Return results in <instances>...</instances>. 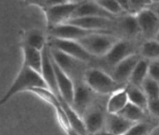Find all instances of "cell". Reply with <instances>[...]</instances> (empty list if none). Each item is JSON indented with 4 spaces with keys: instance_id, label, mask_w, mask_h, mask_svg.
Segmentation results:
<instances>
[{
    "instance_id": "d6986e66",
    "label": "cell",
    "mask_w": 159,
    "mask_h": 135,
    "mask_svg": "<svg viewBox=\"0 0 159 135\" xmlns=\"http://www.w3.org/2000/svg\"><path fill=\"white\" fill-rule=\"evenodd\" d=\"M125 87L109 96L107 102V110L109 113H119L129 102L128 95Z\"/></svg>"
},
{
    "instance_id": "cb8c5ba5",
    "label": "cell",
    "mask_w": 159,
    "mask_h": 135,
    "mask_svg": "<svg viewBox=\"0 0 159 135\" xmlns=\"http://www.w3.org/2000/svg\"><path fill=\"white\" fill-rule=\"evenodd\" d=\"M139 53L149 61L159 59V42L155 39H148L141 44Z\"/></svg>"
},
{
    "instance_id": "4fadbf2b",
    "label": "cell",
    "mask_w": 159,
    "mask_h": 135,
    "mask_svg": "<svg viewBox=\"0 0 159 135\" xmlns=\"http://www.w3.org/2000/svg\"><path fill=\"white\" fill-rule=\"evenodd\" d=\"M66 23L77 25L92 30L111 31L112 26L116 24V19L112 20L99 16H82L70 19Z\"/></svg>"
},
{
    "instance_id": "2e32d148",
    "label": "cell",
    "mask_w": 159,
    "mask_h": 135,
    "mask_svg": "<svg viewBox=\"0 0 159 135\" xmlns=\"http://www.w3.org/2000/svg\"><path fill=\"white\" fill-rule=\"evenodd\" d=\"M82 16H99L115 20L116 16L109 13L102 7H101L96 1L79 2L77 9L75 11L71 18Z\"/></svg>"
},
{
    "instance_id": "ba28073f",
    "label": "cell",
    "mask_w": 159,
    "mask_h": 135,
    "mask_svg": "<svg viewBox=\"0 0 159 135\" xmlns=\"http://www.w3.org/2000/svg\"><path fill=\"white\" fill-rule=\"evenodd\" d=\"M74 82L75 93L71 106L82 117L85 111L96 102L101 95L97 94L91 89L83 79H79L74 81Z\"/></svg>"
},
{
    "instance_id": "9a60e30c",
    "label": "cell",
    "mask_w": 159,
    "mask_h": 135,
    "mask_svg": "<svg viewBox=\"0 0 159 135\" xmlns=\"http://www.w3.org/2000/svg\"><path fill=\"white\" fill-rule=\"evenodd\" d=\"M136 124L118 113H108L104 130L115 135H124Z\"/></svg>"
},
{
    "instance_id": "ac0fdd59",
    "label": "cell",
    "mask_w": 159,
    "mask_h": 135,
    "mask_svg": "<svg viewBox=\"0 0 159 135\" xmlns=\"http://www.w3.org/2000/svg\"><path fill=\"white\" fill-rule=\"evenodd\" d=\"M21 49L23 53V65L40 74L43 64L42 51L23 43H21Z\"/></svg>"
},
{
    "instance_id": "d6a6232c",
    "label": "cell",
    "mask_w": 159,
    "mask_h": 135,
    "mask_svg": "<svg viewBox=\"0 0 159 135\" xmlns=\"http://www.w3.org/2000/svg\"><path fill=\"white\" fill-rule=\"evenodd\" d=\"M149 9H152L155 14L159 17V2H154L149 6Z\"/></svg>"
},
{
    "instance_id": "d590c367",
    "label": "cell",
    "mask_w": 159,
    "mask_h": 135,
    "mask_svg": "<svg viewBox=\"0 0 159 135\" xmlns=\"http://www.w3.org/2000/svg\"><path fill=\"white\" fill-rule=\"evenodd\" d=\"M159 2V0H152V2Z\"/></svg>"
},
{
    "instance_id": "f546056e",
    "label": "cell",
    "mask_w": 159,
    "mask_h": 135,
    "mask_svg": "<svg viewBox=\"0 0 159 135\" xmlns=\"http://www.w3.org/2000/svg\"><path fill=\"white\" fill-rule=\"evenodd\" d=\"M26 6H32L40 8L42 11L47 7L46 0H23Z\"/></svg>"
},
{
    "instance_id": "8fae6325",
    "label": "cell",
    "mask_w": 159,
    "mask_h": 135,
    "mask_svg": "<svg viewBox=\"0 0 159 135\" xmlns=\"http://www.w3.org/2000/svg\"><path fill=\"white\" fill-rule=\"evenodd\" d=\"M54 71H55L56 81L58 88L60 99H63L69 105H72L75 93V82L73 79L56 64L51 57Z\"/></svg>"
},
{
    "instance_id": "603a6c76",
    "label": "cell",
    "mask_w": 159,
    "mask_h": 135,
    "mask_svg": "<svg viewBox=\"0 0 159 135\" xmlns=\"http://www.w3.org/2000/svg\"><path fill=\"white\" fill-rule=\"evenodd\" d=\"M118 114L136 123L148 121L149 115H150L139 106L130 102Z\"/></svg>"
},
{
    "instance_id": "7402d4cb",
    "label": "cell",
    "mask_w": 159,
    "mask_h": 135,
    "mask_svg": "<svg viewBox=\"0 0 159 135\" xmlns=\"http://www.w3.org/2000/svg\"><path fill=\"white\" fill-rule=\"evenodd\" d=\"M150 61L148 59L141 57L137 65L135 66L133 72L131 73L128 83L136 86L141 87L142 83L145 80L146 78L148 76V68Z\"/></svg>"
},
{
    "instance_id": "3957f363",
    "label": "cell",
    "mask_w": 159,
    "mask_h": 135,
    "mask_svg": "<svg viewBox=\"0 0 159 135\" xmlns=\"http://www.w3.org/2000/svg\"><path fill=\"white\" fill-rule=\"evenodd\" d=\"M111 31L93 33L77 40L88 52L97 58H102L110 51L119 37L111 34Z\"/></svg>"
},
{
    "instance_id": "8992f818",
    "label": "cell",
    "mask_w": 159,
    "mask_h": 135,
    "mask_svg": "<svg viewBox=\"0 0 159 135\" xmlns=\"http://www.w3.org/2000/svg\"><path fill=\"white\" fill-rule=\"evenodd\" d=\"M79 2L70 1L61 4L47 6L43 10L48 29L68 22L72 17Z\"/></svg>"
},
{
    "instance_id": "836d02e7",
    "label": "cell",
    "mask_w": 159,
    "mask_h": 135,
    "mask_svg": "<svg viewBox=\"0 0 159 135\" xmlns=\"http://www.w3.org/2000/svg\"><path fill=\"white\" fill-rule=\"evenodd\" d=\"M65 131L67 135H82L81 133H79V132L76 131L75 129H73L71 127H69L67 129H65Z\"/></svg>"
},
{
    "instance_id": "f1b7e54d",
    "label": "cell",
    "mask_w": 159,
    "mask_h": 135,
    "mask_svg": "<svg viewBox=\"0 0 159 135\" xmlns=\"http://www.w3.org/2000/svg\"><path fill=\"white\" fill-rule=\"evenodd\" d=\"M148 113L154 119L159 123V98L149 100Z\"/></svg>"
},
{
    "instance_id": "83f0119b",
    "label": "cell",
    "mask_w": 159,
    "mask_h": 135,
    "mask_svg": "<svg viewBox=\"0 0 159 135\" xmlns=\"http://www.w3.org/2000/svg\"><path fill=\"white\" fill-rule=\"evenodd\" d=\"M148 76L159 83V59L152 60L149 62Z\"/></svg>"
},
{
    "instance_id": "484cf974",
    "label": "cell",
    "mask_w": 159,
    "mask_h": 135,
    "mask_svg": "<svg viewBox=\"0 0 159 135\" xmlns=\"http://www.w3.org/2000/svg\"><path fill=\"white\" fill-rule=\"evenodd\" d=\"M101 7L103 8L109 13L112 14L114 16L117 17L118 16L122 15L123 13H127L124 9L121 8L116 0H95Z\"/></svg>"
},
{
    "instance_id": "d4e9b609",
    "label": "cell",
    "mask_w": 159,
    "mask_h": 135,
    "mask_svg": "<svg viewBox=\"0 0 159 135\" xmlns=\"http://www.w3.org/2000/svg\"><path fill=\"white\" fill-rule=\"evenodd\" d=\"M141 88L147 96L148 100L159 98V83L149 76L146 78L142 83Z\"/></svg>"
},
{
    "instance_id": "277c9868",
    "label": "cell",
    "mask_w": 159,
    "mask_h": 135,
    "mask_svg": "<svg viewBox=\"0 0 159 135\" xmlns=\"http://www.w3.org/2000/svg\"><path fill=\"white\" fill-rule=\"evenodd\" d=\"M109 96H99L96 102L85 111L82 116L87 132L89 135L94 134L105 129L107 116V99Z\"/></svg>"
},
{
    "instance_id": "6da1fadb",
    "label": "cell",
    "mask_w": 159,
    "mask_h": 135,
    "mask_svg": "<svg viewBox=\"0 0 159 135\" xmlns=\"http://www.w3.org/2000/svg\"><path fill=\"white\" fill-rule=\"evenodd\" d=\"M34 87H47L46 83L40 73L22 65L16 77L12 82L8 91L0 99V106L7 102L17 93L29 92Z\"/></svg>"
},
{
    "instance_id": "30bf717a",
    "label": "cell",
    "mask_w": 159,
    "mask_h": 135,
    "mask_svg": "<svg viewBox=\"0 0 159 135\" xmlns=\"http://www.w3.org/2000/svg\"><path fill=\"white\" fill-rule=\"evenodd\" d=\"M48 31L49 33V37H51L72 40H79L80 39L93 33L100 32L98 30L85 29L69 23H65L56 26L51 29H48Z\"/></svg>"
},
{
    "instance_id": "52a82bcc",
    "label": "cell",
    "mask_w": 159,
    "mask_h": 135,
    "mask_svg": "<svg viewBox=\"0 0 159 135\" xmlns=\"http://www.w3.org/2000/svg\"><path fill=\"white\" fill-rule=\"evenodd\" d=\"M48 44L51 47L59 50L68 55L75 57V58L87 64L96 61V60L99 59L92 55L77 40H65V39H59L49 37Z\"/></svg>"
},
{
    "instance_id": "9c48e42d",
    "label": "cell",
    "mask_w": 159,
    "mask_h": 135,
    "mask_svg": "<svg viewBox=\"0 0 159 135\" xmlns=\"http://www.w3.org/2000/svg\"><path fill=\"white\" fill-rule=\"evenodd\" d=\"M136 50V45L132 40L120 38L112 47L110 51L102 58L105 61V63L113 69L115 65L126 57L138 53Z\"/></svg>"
},
{
    "instance_id": "7a4b0ae2",
    "label": "cell",
    "mask_w": 159,
    "mask_h": 135,
    "mask_svg": "<svg viewBox=\"0 0 159 135\" xmlns=\"http://www.w3.org/2000/svg\"><path fill=\"white\" fill-rule=\"evenodd\" d=\"M83 80L95 92L103 96H110L127 85L118 82L111 74L99 68H87Z\"/></svg>"
},
{
    "instance_id": "1f68e13d",
    "label": "cell",
    "mask_w": 159,
    "mask_h": 135,
    "mask_svg": "<svg viewBox=\"0 0 159 135\" xmlns=\"http://www.w3.org/2000/svg\"><path fill=\"white\" fill-rule=\"evenodd\" d=\"M72 1V0H46L47 6H53V5L61 4V3L68 2Z\"/></svg>"
},
{
    "instance_id": "ffe728a7",
    "label": "cell",
    "mask_w": 159,
    "mask_h": 135,
    "mask_svg": "<svg viewBox=\"0 0 159 135\" xmlns=\"http://www.w3.org/2000/svg\"><path fill=\"white\" fill-rule=\"evenodd\" d=\"M125 88L128 95L129 102L138 106L143 110L148 113L149 100L142 88L129 83L127 84Z\"/></svg>"
},
{
    "instance_id": "4316f807",
    "label": "cell",
    "mask_w": 159,
    "mask_h": 135,
    "mask_svg": "<svg viewBox=\"0 0 159 135\" xmlns=\"http://www.w3.org/2000/svg\"><path fill=\"white\" fill-rule=\"evenodd\" d=\"M130 3V12L136 14L142 9L148 8L152 3V0H129Z\"/></svg>"
},
{
    "instance_id": "e0dca14e",
    "label": "cell",
    "mask_w": 159,
    "mask_h": 135,
    "mask_svg": "<svg viewBox=\"0 0 159 135\" xmlns=\"http://www.w3.org/2000/svg\"><path fill=\"white\" fill-rule=\"evenodd\" d=\"M116 27L128 39L134 38L139 34H141L139 24L135 14L127 13L120 18L116 19Z\"/></svg>"
},
{
    "instance_id": "44dd1931",
    "label": "cell",
    "mask_w": 159,
    "mask_h": 135,
    "mask_svg": "<svg viewBox=\"0 0 159 135\" xmlns=\"http://www.w3.org/2000/svg\"><path fill=\"white\" fill-rule=\"evenodd\" d=\"M48 39L42 31L37 29H32L28 30L24 34L22 43L40 51H43L48 45Z\"/></svg>"
},
{
    "instance_id": "7c38bea8",
    "label": "cell",
    "mask_w": 159,
    "mask_h": 135,
    "mask_svg": "<svg viewBox=\"0 0 159 135\" xmlns=\"http://www.w3.org/2000/svg\"><path fill=\"white\" fill-rule=\"evenodd\" d=\"M141 34L147 39H154L159 31V17L149 8L135 14Z\"/></svg>"
},
{
    "instance_id": "5b68a950",
    "label": "cell",
    "mask_w": 159,
    "mask_h": 135,
    "mask_svg": "<svg viewBox=\"0 0 159 135\" xmlns=\"http://www.w3.org/2000/svg\"><path fill=\"white\" fill-rule=\"evenodd\" d=\"M49 49L53 60L73 79V81L83 79L85 71L88 68L86 67L87 63L50 46Z\"/></svg>"
},
{
    "instance_id": "4dcf8cb0",
    "label": "cell",
    "mask_w": 159,
    "mask_h": 135,
    "mask_svg": "<svg viewBox=\"0 0 159 135\" xmlns=\"http://www.w3.org/2000/svg\"><path fill=\"white\" fill-rule=\"evenodd\" d=\"M116 2L119 3V5L121 6V8H122L127 13H130L129 0H116Z\"/></svg>"
},
{
    "instance_id": "e575fe53",
    "label": "cell",
    "mask_w": 159,
    "mask_h": 135,
    "mask_svg": "<svg viewBox=\"0 0 159 135\" xmlns=\"http://www.w3.org/2000/svg\"><path fill=\"white\" fill-rule=\"evenodd\" d=\"M154 39H155V40H158V41L159 42V31L158 32V34H156V36H155V38H154Z\"/></svg>"
},
{
    "instance_id": "5bb4252c",
    "label": "cell",
    "mask_w": 159,
    "mask_h": 135,
    "mask_svg": "<svg viewBox=\"0 0 159 135\" xmlns=\"http://www.w3.org/2000/svg\"><path fill=\"white\" fill-rule=\"evenodd\" d=\"M141 57L140 53H135L126 57L113 67L112 69V76L120 83L127 85L131 73Z\"/></svg>"
}]
</instances>
